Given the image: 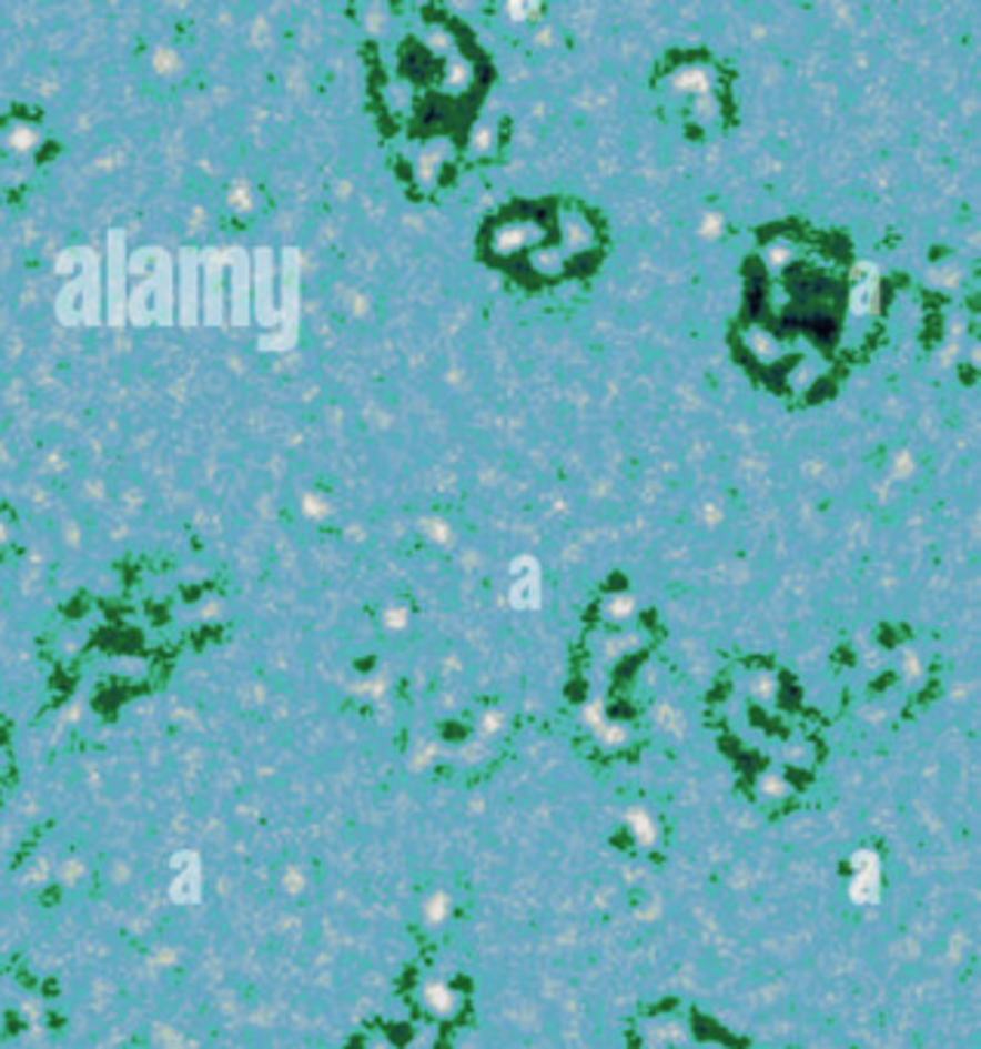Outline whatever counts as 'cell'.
I'll return each mask as SVG.
<instances>
[{
  "instance_id": "cell-1",
  "label": "cell",
  "mask_w": 981,
  "mask_h": 1049,
  "mask_svg": "<svg viewBox=\"0 0 981 1049\" xmlns=\"http://www.w3.org/2000/svg\"><path fill=\"white\" fill-rule=\"evenodd\" d=\"M877 314L871 271L847 234L781 219L757 231L741 256L729 354L781 404H825L864 361Z\"/></svg>"
},
{
  "instance_id": "cell-2",
  "label": "cell",
  "mask_w": 981,
  "mask_h": 1049,
  "mask_svg": "<svg viewBox=\"0 0 981 1049\" xmlns=\"http://www.w3.org/2000/svg\"><path fill=\"white\" fill-rule=\"evenodd\" d=\"M366 95L394 175L409 198L456 185L477 151L496 62L468 22L444 7H397L363 43Z\"/></svg>"
},
{
  "instance_id": "cell-3",
  "label": "cell",
  "mask_w": 981,
  "mask_h": 1049,
  "mask_svg": "<svg viewBox=\"0 0 981 1049\" xmlns=\"http://www.w3.org/2000/svg\"><path fill=\"white\" fill-rule=\"evenodd\" d=\"M613 231L576 194L514 198L486 215L474 238L477 262L524 296H564L600 274Z\"/></svg>"
},
{
  "instance_id": "cell-4",
  "label": "cell",
  "mask_w": 981,
  "mask_h": 1049,
  "mask_svg": "<svg viewBox=\"0 0 981 1049\" xmlns=\"http://www.w3.org/2000/svg\"><path fill=\"white\" fill-rule=\"evenodd\" d=\"M653 93L661 118L686 139H724L736 121V74L705 47H684L661 56L653 74Z\"/></svg>"
},
{
  "instance_id": "cell-5",
  "label": "cell",
  "mask_w": 981,
  "mask_h": 1049,
  "mask_svg": "<svg viewBox=\"0 0 981 1049\" xmlns=\"http://www.w3.org/2000/svg\"><path fill=\"white\" fill-rule=\"evenodd\" d=\"M53 154V139L38 114L13 111L0 118V191L10 194Z\"/></svg>"
},
{
  "instance_id": "cell-6",
  "label": "cell",
  "mask_w": 981,
  "mask_h": 1049,
  "mask_svg": "<svg viewBox=\"0 0 981 1049\" xmlns=\"http://www.w3.org/2000/svg\"><path fill=\"white\" fill-rule=\"evenodd\" d=\"M173 877H170V899L175 905H198L203 896V859L194 849H182L173 859Z\"/></svg>"
}]
</instances>
